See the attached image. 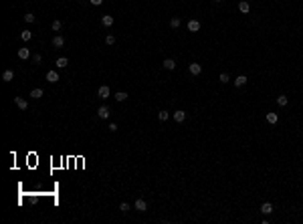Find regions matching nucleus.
<instances>
[{"mask_svg": "<svg viewBox=\"0 0 303 224\" xmlns=\"http://www.w3.org/2000/svg\"><path fill=\"white\" fill-rule=\"evenodd\" d=\"M188 71H190V75H200V73H202V65L200 63H190L188 65Z\"/></svg>", "mask_w": 303, "mask_h": 224, "instance_id": "1", "label": "nucleus"}, {"mask_svg": "<svg viewBox=\"0 0 303 224\" xmlns=\"http://www.w3.org/2000/svg\"><path fill=\"white\" fill-rule=\"evenodd\" d=\"M97 117H99V119H109V107L101 105L99 109H97Z\"/></svg>", "mask_w": 303, "mask_h": 224, "instance_id": "2", "label": "nucleus"}, {"mask_svg": "<svg viewBox=\"0 0 303 224\" xmlns=\"http://www.w3.org/2000/svg\"><path fill=\"white\" fill-rule=\"evenodd\" d=\"M97 95H99V99H109V87L107 85H101L97 89Z\"/></svg>", "mask_w": 303, "mask_h": 224, "instance_id": "3", "label": "nucleus"}, {"mask_svg": "<svg viewBox=\"0 0 303 224\" xmlns=\"http://www.w3.org/2000/svg\"><path fill=\"white\" fill-rule=\"evenodd\" d=\"M134 206H135V210H138V212H146V210H148V204H146V200H142V198H138Z\"/></svg>", "mask_w": 303, "mask_h": 224, "instance_id": "4", "label": "nucleus"}, {"mask_svg": "<svg viewBox=\"0 0 303 224\" xmlns=\"http://www.w3.org/2000/svg\"><path fill=\"white\" fill-rule=\"evenodd\" d=\"M14 103H16V107H18V109H22V111L28 107V101L24 97H14Z\"/></svg>", "mask_w": 303, "mask_h": 224, "instance_id": "5", "label": "nucleus"}, {"mask_svg": "<svg viewBox=\"0 0 303 224\" xmlns=\"http://www.w3.org/2000/svg\"><path fill=\"white\" fill-rule=\"evenodd\" d=\"M238 10H241L242 14H247V12L251 10V4H249V0H241V2H238Z\"/></svg>", "mask_w": 303, "mask_h": 224, "instance_id": "6", "label": "nucleus"}, {"mask_svg": "<svg viewBox=\"0 0 303 224\" xmlns=\"http://www.w3.org/2000/svg\"><path fill=\"white\" fill-rule=\"evenodd\" d=\"M12 79H14V71H12V69H8V71L2 73V81H4V83H10Z\"/></svg>", "mask_w": 303, "mask_h": 224, "instance_id": "7", "label": "nucleus"}, {"mask_svg": "<svg viewBox=\"0 0 303 224\" xmlns=\"http://www.w3.org/2000/svg\"><path fill=\"white\" fill-rule=\"evenodd\" d=\"M186 119V111H182V109H178V111H174V121H178V123H182Z\"/></svg>", "mask_w": 303, "mask_h": 224, "instance_id": "8", "label": "nucleus"}, {"mask_svg": "<svg viewBox=\"0 0 303 224\" xmlns=\"http://www.w3.org/2000/svg\"><path fill=\"white\" fill-rule=\"evenodd\" d=\"M265 119H267L269 123H271V125H275V123L279 121V115H277V113H273V111H269V113L265 115Z\"/></svg>", "mask_w": 303, "mask_h": 224, "instance_id": "9", "label": "nucleus"}, {"mask_svg": "<svg viewBox=\"0 0 303 224\" xmlns=\"http://www.w3.org/2000/svg\"><path fill=\"white\" fill-rule=\"evenodd\" d=\"M247 81H249V79H247V75H238L232 83H234V87H242V85H247Z\"/></svg>", "mask_w": 303, "mask_h": 224, "instance_id": "10", "label": "nucleus"}, {"mask_svg": "<svg viewBox=\"0 0 303 224\" xmlns=\"http://www.w3.org/2000/svg\"><path fill=\"white\" fill-rule=\"evenodd\" d=\"M162 65H164L166 71H174V69H176V61H174V59H166Z\"/></svg>", "mask_w": 303, "mask_h": 224, "instance_id": "11", "label": "nucleus"}, {"mask_svg": "<svg viewBox=\"0 0 303 224\" xmlns=\"http://www.w3.org/2000/svg\"><path fill=\"white\" fill-rule=\"evenodd\" d=\"M188 31L190 32H198L200 31V22L198 20H188Z\"/></svg>", "mask_w": 303, "mask_h": 224, "instance_id": "12", "label": "nucleus"}, {"mask_svg": "<svg viewBox=\"0 0 303 224\" xmlns=\"http://www.w3.org/2000/svg\"><path fill=\"white\" fill-rule=\"evenodd\" d=\"M55 65H57V69H65L67 65H69V59H67V57H59L57 61H55Z\"/></svg>", "mask_w": 303, "mask_h": 224, "instance_id": "13", "label": "nucleus"}, {"mask_svg": "<svg viewBox=\"0 0 303 224\" xmlns=\"http://www.w3.org/2000/svg\"><path fill=\"white\" fill-rule=\"evenodd\" d=\"M46 81H49V83H57V81H59V73L57 71H49V73H46Z\"/></svg>", "mask_w": 303, "mask_h": 224, "instance_id": "14", "label": "nucleus"}, {"mask_svg": "<svg viewBox=\"0 0 303 224\" xmlns=\"http://www.w3.org/2000/svg\"><path fill=\"white\" fill-rule=\"evenodd\" d=\"M63 45H65V38H63L61 34H57V37H53V46H57V49H61Z\"/></svg>", "mask_w": 303, "mask_h": 224, "instance_id": "15", "label": "nucleus"}, {"mask_svg": "<svg viewBox=\"0 0 303 224\" xmlns=\"http://www.w3.org/2000/svg\"><path fill=\"white\" fill-rule=\"evenodd\" d=\"M28 57H31V51H28L27 46H22V49H18V59H22V61H27Z\"/></svg>", "mask_w": 303, "mask_h": 224, "instance_id": "16", "label": "nucleus"}, {"mask_svg": "<svg viewBox=\"0 0 303 224\" xmlns=\"http://www.w3.org/2000/svg\"><path fill=\"white\" fill-rule=\"evenodd\" d=\"M101 24H103V27H111V24H113V16L103 14V16H101Z\"/></svg>", "mask_w": 303, "mask_h": 224, "instance_id": "17", "label": "nucleus"}, {"mask_svg": "<svg viewBox=\"0 0 303 224\" xmlns=\"http://www.w3.org/2000/svg\"><path fill=\"white\" fill-rule=\"evenodd\" d=\"M261 212L263 214H273V204L271 202H265V204L261 206Z\"/></svg>", "mask_w": 303, "mask_h": 224, "instance_id": "18", "label": "nucleus"}, {"mask_svg": "<svg viewBox=\"0 0 303 224\" xmlns=\"http://www.w3.org/2000/svg\"><path fill=\"white\" fill-rule=\"evenodd\" d=\"M287 103H289L287 95H279V97H277V105H279V107H287Z\"/></svg>", "mask_w": 303, "mask_h": 224, "instance_id": "19", "label": "nucleus"}, {"mask_svg": "<svg viewBox=\"0 0 303 224\" xmlns=\"http://www.w3.org/2000/svg\"><path fill=\"white\" fill-rule=\"evenodd\" d=\"M115 101H119V103H121V101H125V99H127V93H123V91H117V93H115Z\"/></svg>", "mask_w": 303, "mask_h": 224, "instance_id": "20", "label": "nucleus"}, {"mask_svg": "<svg viewBox=\"0 0 303 224\" xmlns=\"http://www.w3.org/2000/svg\"><path fill=\"white\" fill-rule=\"evenodd\" d=\"M20 38H22L24 42H28V41L32 38V32H31V31H22V32H20Z\"/></svg>", "mask_w": 303, "mask_h": 224, "instance_id": "21", "label": "nucleus"}, {"mask_svg": "<svg viewBox=\"0 0 303 224\" xmlns=\"http://www.w3.org/2000/svg\"><path fill=\"white\" fill-rule=\"evenodd\" d=\"M31 97L32 99H41L42 97V89H32V91H31Z\"/></svg>", "mask_w": 303, "mask_h": 224, "instance_id": "22", "label": "nucleus"}, {"mask_svg": "<svg viewBox=\"0 0 303 224\" xmlns=\"http://www.w3.org/2000/svg\"><path fill=\"white\" fill-rule=\"evenodd\" d=\"M105 45H107V46L115 45V37H113V34H107V37H105Z\"/></svg>", "mask_w": 303, "mask_h": 224, "instance_id": "23", "label": "nucleus"}, {"mask_svg": "<svg viewBox=\"0 0 303 224\" xmlns=\"http://www.w3.org/2000/svg\"><path fill=\"white\" fill-rule=\"evenodd\" d=\"M22 18H24V22H28V24L35 22V14H32V12H27V14H24Z\"/></svg>", "mask_w": 303, "mask_h": 224, "instance_id": "24", "label": "nucleus"}, {"mask_svg": "<svg viewBox=\"0 0 303 224\" xmlns=\"http://www.w3.org/2000/svg\"><path fill=\"white\" fill-rule=\"evenodd\" d=\"M168 117H170L168 111H160V113H158V119H160V121H168Z\"/></svg>", "mask_w": 303, "mask_h": 224, "instance_id": "25", "label": "nucleus"}, {"mask_svg": "<svg viewBox=\"0 0 303 224\" xmlns=\"http://www.w3.org/2000/svg\"><path fill=\"white\" fill-rule=\"evenodd\" d=\"M218 81H220V83H228V81H230V77H228V73H220V77H218Z\"/></svg>", "mask_w": 303, "mask_h": 224, "instance_id": "26", "label": "nucleus"}, {"mask_svg": "<svg viewBox=\"0 0 303 224\" xmlns=\"http://www.w3.org/2000/svg\"><path fill=\"white\" fill-rule=\"evenodd\" d=\"M61 27H63L61 20H53V24H51V28H53V31H61Z\"/></svg>", "mask_w": 303, "mask_h": 224, "instance_id": "27", "label": "nucleus"}, {"mask_svg": "<svg viewBox=\"0 0 303 224\" xmlns=\"http://www.w3.org/2000/svg\"><path fill=\"white\" fill-rule=\"evenodd\" d=\"M170 27H172V28H178V27H180V18H178V16H174V18L170 20Z\"/></svg>", "mask_w": 303, "mask_h": 224, "instance_id": "28", "label": "nucleus"}, {"mask_svg": "<svg viewBox=\"0 0 303 224\" xmlns=\"http://www.w3.org/2000/svg\"><path fill=\"white\" fill-rule=\"evenodd\" d=\"M119 210H121V212L125 214L127 210H130V204H127V202H121V204H119Z\"/></svg>", "mask_w": 303, "mask_h": 224, "instance_id": "29", "label": "nucleus"}, {"mask_svg": "<svg viewBox=\"0 0 303 224\" xmlns=\"http://www.w3.org/2000/svg\"><path fill=\"white\" fill-rule=\"evenodd\" d=\"M89 2H91L93 6H101V4H103V0H89Z\"/></svg>", "mask_w": 303, "mask_h": 224, "instance_id": "30", "label": "nucleus"}, {"mask_svg": "<svg viewBox=\"0 0 303 224\" xmlns=\"http://www.w3.org/2000/svg\"><path fill=\"white\" fill-rule=\"evenodd\" d=\"M109 131H117V123H109Z\"/></svg>", "mask_w": 303, "mask_h": 224, "instance_id": "31", "label": "nucleus"}, {"mask_svg": "<svg viewBox=\"0 0 303 224\" xmlns=\"http://www.w3.org/2000/svg\"><path fill=\"white\" fill-rule=\"evenodd\" d=\"M32 61H35V63H41V55H32Z\"/></svg>", "mask_w": 303, "mask_h": 224, "instance_id": "32", "label": "nucleus"}, {"mask_svg": "<svg viewBox=\"0 0 303 224\" xmlns=\"http://www.w3.org/2000/svg\"><path fill=\"white\" fill-rule=\"evenodd\" d=\"M214 2H222V0H214Z\"/></svg>", "mask_w": 303, "mask_h": 224, "instance_id": "33", "label": "nucleus"}]
</instances>
